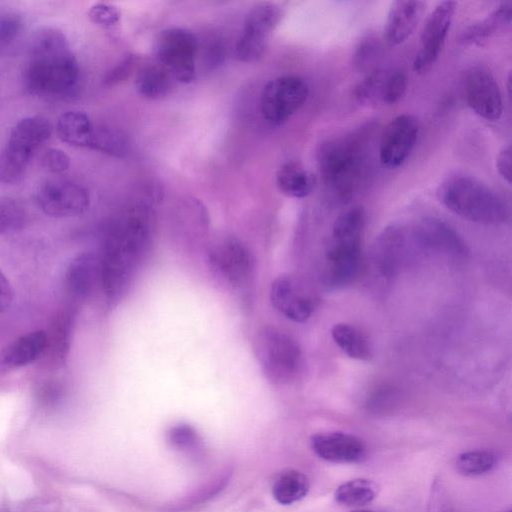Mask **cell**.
<instances>
[{
	"instance_id": "obj_1",
	"label": "cell",
	"mask_w": 512,
	"mask_h": 512,
	"mask_svg": "<svg viewBox=\"0 0 512 512\" xmlns=\"http://www.w3.org/2000/svg\"><path fill=\"white\" fill-rule=\"evenodd\" d=\"M151 217L144 205L128 207L107 229L100 260L101 287L109 299L129 287L150 243Z\"/></svg>"
},
{
	"instance_id": "obj_2",
	"label": "cell",
	"mask_w": 512,
	"mask_h": 512,
	"mask_svg": "<svg viewBox=\"0 0 512 512\" xmlns=\"http://www.w3.org/2000/svg\"><path fill=\"white\" fill-rule=\"evenodd\" d=\"M79 80V66L65 35L53 27H43L32 37L25 71L27 89L42 97L71 93Z\"/></svg>"
},
{
	"instance_id": "obj_3",
	"label": "cell",
	"mask_w": 512,
	"mask_h": 512,
	"mask_svg": "<svg viewBox=\"0 0 512 512\" xmlns=\"http://www.w3.org/2000/svg\"><path fill=\"white\" fill-rule=\"evenodd\" d=\"M367 134L353 133L327 139L318 148L322 182L334 198L346 201L365 184L369 170Z\"/></svg>"
},
{
	"instance_id": "obj_4",
	"label": "cell",
	"mask_w": 512,
	"mask_h": 512,
	"mask_svg": "<svg viewBox=\"0 0 512 512\" xmlns=\"http://www.w3.org/2000/svg\"><path fill=\"white\" fill-rule=\"evenodd\" d=\"M365 228V210L353 206L335 220L325 250L322 282L331 290L351 284L362 264V245Z\"/></svg>"
},
{
	"instance_id": "obj_5",
	"label": "cell",
	"mask_w": 512,
	"mask_h": 512,
	"mask_svg": "<svg viewBox=\"0 0 512 512\" xmlns=\"http://www.w3.org/2000/svg\"><path fill=\"white\" fill-rule=\"evenodd\" d=\"M437 198L457 216L470 222L498 225L507 221L509 210L493 189L475 177L454 174L438 186Z\"/></svg>"
},
{
	"instance_id": "obj_6",
	"label": "cell",
	"mask_w": 512,
	"mask_h": 512,
	"mask_svg": "<svg viewBox=\"0 0 512 512\" xmlns=\"http://www.w3.org/2000/svg\"><path fill=\"white\" fill-rule=\"evenodd\" d=\"M253 351L266 378L274 384L291 382L301 369L300 345L277 327L260 328L253 338Z\"/></svg>"
},
{
	"instance_id": "obj_7",
	"label": "cell",
	"mask_w": 512,
	"mask_h": 512,
	"mask_svg": "<svg viewBox=\"0 0 512 512\" xmlns=\"http://www.w3.org/2000/svg\"><path fill=\"white\" fill-rule=\"evenodd\" d=\"M50 135L51 125L47 119L41 116L21 119L12 129L0 155V181L17 182L35 151Z\"/></svg>"
},
{
	"instance_id": "obj_8",
	"label": "cell",
	"mask_w": 512,
	"mask_h": 512,
	"mask_svg": "<svg viewBox=\"0 0 512 512\" xmlns=\"http://www.w3.org/2000/svg\"><path fill=\"white\" fill-rule=\"evenodd\" d=\"M208 258L215 274L233 290L244 293L250 289L254 261L241 240L228 236L217 241L209 248Z\"/></svg>"
},
{
	"instance_id": "obj_9",
	"label": "cell",
	"mask_w": 512,
	"mask_h": 512,
	"mask_svg": "<svg viewBox=\"0 0 512 512\" xmlns=\"http://www.w3.org/2000/svg\"><path fill=\"white\" fill-rule=\"evenodd\" d=\"M196 36L183 28H168L157 38L156 58L174 78L181 83H191L196 77Z\"/></svg>"
},
{
	"instance_id": "obj_10",
	"label": "cell",
	"mask_w": 512,
	"mask_h": 512,
	"mask_svg": "<svg viewBox=\"0 0 512 512\" xmlns=\"http://www.w3.org/2000/svg\"><path fill=\"white\" fill-rule=\"evenodd\" d=\"M308 94V84L299 76L274 78L265 84L261 92V114L270 124L281 125L304 105Z\"/></svg>"
},
{
	"instance_id": "obj_11",
	"label": "cell",
	"mask_w": 512,
	"mask_h": 512,
	"mask_svg": "<svg viewBox=\"0 0 512 512\" xmlns=\"http://www.w3.org/2000/svg\"><path fill=\"white\" fill-rule=\"evenodd\" d=\"M283 16V9L277 4L263 2L254 6L245 18L235 45L237 59L245 63L257 61L264 54L268 39Z\"/></svg>"
},
{
	"instance_id": "obj_12",
	"label": "cell",
	"mask_w": 512,
	"mask_h": 512,
	"mask_svg": "<svg viewBox=\"0 0 512 512\" xmlns=\"http://www.w3.org/2000/svg\"><path fill=\"white\" fill-rule=\"evenodd\" d=\"M456 6L454 1H443L426 18L420 34L419 49L413 60V69L418 74L426 73L436 63L451 27Z\"/></svg>"
},
{
	"instance_id": "obj_13",
	"label": "cell",
	"mask_w": 512,
	"mask_h": 512,
	"mask_svg": "<svg viewBox=\"0 0 512 512\" xmlns=\"http://www.w3.org/2000/svg\"><path fill=\"white\" fill-rule=\"evenodd\" d=\"M273 307L286 318L302 323L307 321L315 308V297L309 285L299 276H278L270 288Z\"/></svg>"
},
{
	"instance_id": "obj_14",
	"label": "cell",
	"mask_w": 512,
	"mask_h": 512,
	"mask_svg": "<svg viewBox=\"0 0 512 512\" xmlns=\"http://www.w3.org/2000/svg\"><path fill=\"white\" fill-rule=\"evenodd\" d=\"M419 133L417 119L410 114H401L391 119L383 129L379 141L378 155L381 165L396 169L404 164L415 147Z\"/></svg>"
},
{
	"instance_id": "obj_15",
	"label": "cell",
	"mask_w": 512,
	"mask_h": 512,
	"mask_svg": "<svg viewBox=\"0 0 512 512\" xmlns=\"http://www.w3.org/2000/svg\"><path fill=\"white\" fill-rule=\"evenodd\" d=\"M40 209L52 217H72L84 213L90 202L87 189L68 180H51L37 192Z\"/></svg>"
},
{
	"instance_id": "obj_16",
	"label": "cell",
	"mask_w": 512,
	"mask_h": 512,
	"mask_svg": "<svg viewBox=\"0 0 512 512\" xmlns=\"http://www.w3.org/2000/svg\"><path fill=\"white\" fill-rule=\"evenodd\" d=\"M408 79L400 69H376L368 73L354 89V97L365 106H390L406 93Z\"/></svg>"
},
{
	"instance_id": "obj_17",
	"label": "cell",
	"mask_w": 512,
	"mask_h": 512,
	"mask_svg": "<svg viewBox=\"0 0 512 512\" xmlns=\"http://www.w3.org/2000/svg\"><path fill=\"white\" fill-rule=\"evenodd\" d=\"M464 93L468 106L487 121L498 120L503 112V101L493 74L484 66L471 67L464 78Z\"/></svg>"
},
{
	"instance_id": "obj_18",
	"label": "cell",
	"mask_w": 512,
	"mask_h": 512,
	"mask_svg": "<svg viewBox=\"0 0 512 512\" xmlns=\"http://www.w3.org/2000/svg\"><path fill=\"white\" fill-rule=\"evenodd\" d=\"M410 240L418 248L455 259L464 258L468 248L461 236L445 222L427 217L412 227Z\"/></svg>"
},
{
	"instance_id": "obj_19",
	"label": "cell",
	"mask_w": 512,
	"mask_h": 512,
	"mask_svg": "<svg viewBox=\"0 0 512 512\" xmlns=\"http://www.w3.org/2000/svg\"><path fill=\"white\" fill-rule=\"evenodd\" d=\"M407 235L402 226L390 225L377 236L371 250V265L377 276L390 280L398 273L406 256Z\"/></svg>"
},
{
	"instance_id": "obj_20",
	"label": "cell",
	"mask_w": 512,
	"mask_h": 512,
	"mask_svg": "<svg viewBox=\"0 0 512 512\" xmlns=\"http://www.w3.org/2000/svg\"><path fill=\"white\" fill-rule=\"evenodd\" d=\"M310 444L319 458L333 463H356L366 455L365 443L359 437L344 432L314 434Z\"/></svg>"
},
{
	"instance_id": "obj_21",
	"label": "cell",
	"mask_w": 512,
	"mask_h": 512,
	"mask_svg": "<svg viewBox=\"0 0 512 512\" xmlns=\"http://www.w3.org/2000/svg\"><path fill=\"white\" fill-rule=\"evenodd\" d=\"M100 280V260L90 252L79 254L69 264L64 287L67 294L76 301L85 300L92 295Z\"/></svg>"
},
{
	"instance_id": "obj_22",
	"label": "cell",
	"mask_w": 512,
	"mask_h": 512,
	"mask_svg": "<svg viewBox=\"0 0 512 512\" xmlns=\"http://www.w3.org/2000/svg\"><path fill=\"white\" fill-rule=\"evenodd\" d=\"M46 346L45 330L21 335L0 351V374L17 370L41 359Z\"/></svg>"
},
{
	"instance_id": "obj_23",
	"label": "cell",
	"mask_w": 512,
	"mask_h": 512,
	"mask_svg": "<svg viewBox=\"0 0 512 512\" xmlns=\"http://www.w3.org/2000/svg\"><path fill=\"white\" fill-rule=\"evenodd\" d=\"M422 1H395L392 3L385 22V40L390 46L406 41L415 30L425 11Z\"/></svg>"
},
{
	"instance_id": "obj_24",
	"label": "cell",
	"mask_w": 512,
	"mask_h": 512,
	"mask_svg": "<svg viewBox=\"0 0 512 512\" xmlns=\"http://www.w3.org/2000/svg\"><path fill=\"white\" fill-rule=\"evenodd\" d=\"M512 18V2H501L484 19L467 25L459 35L462 45H480L492 36L508 28Z\"/></svg>"
},
{
	"instance_id": "obj_25",
	"label": "cell",
	"mask_w": 512,
	"mask_h": 512,
	"mask_svg": "<svg viewBox=\"0 0 512 512\" xmlns=\"http://www.w3.org/2000/svg\"><path fill=\"white\" fill-rule=\"evenodd\" d=\"M74 321V310L59 312L47 333V346L43 355L49 365L58 366L65 362L70 348V339Z\"/></svg>"
},
{
	"instance_id": "obj_26",
	"label": "cell",
	"mask_w": 512,
	"mask_h": 512,
	"mask_svg": "<svg viewBox=\"0 0 512 512\" xmlns=\"http://www.w3.org/2000/svg\"><path fill=\"white\" fill-rule=\"evenodd\" d=\"M278 189L291 198L308 196L316 185L315 176L296 161L282 164L276 173Z\"/></svg>"
},
{
	"instance_id": "obj_27",
	"label": "cell",
	"mask_w": 512,
	"mask_h": 512,
	"mask_svg": "<svg viewBox=\"0 0 512 512\" xmlns=\"http://www.w3.org/2000/svg\"><path fill=\"white\" fill-rule=\"evenodd\" d=\"M175 83L171 74L158 62L143 66L136 74L135 86L139 95L157 100L167 96Z\"/></svg>"
},
{
	"instance_id": "obj_28",
	"label": "cell",
	"mask_w": 512,
	"mask_h": 512,
	"mask_svg": "<svg viewBox=\"0 0 512 512\" xmlns=\"http://www.w3.org/2000/svg\"><path fill=\"white\" fill-rule=\"evenodd\" d=\"M95 125L90 118L81 111H67L63 113L56 125L59 138L76 147L89 148Z\"/></svg>"
},
{
	"instance_id": "obj_29",
	"label": "cell",
	"mask_w": 512,
	"mask_h": 512,
	"mask_svg": "<svg viewBox=\"0 0 512 512\" xmlns=\"http://www.w3.org/2000/svg\"><path fill=\"white\" fill-rule=\"evenodd\" d=\"M331 336L350 358L361 361H368L372 358L371 343L357 327L348 323H337L331 328Z\"/></svg>"
},
{
	"instance_id": "obj_30",
	"label": "cell",
	"mask_w": 512,
	"mask_h": 512,
	"mask_svg": "<svg viewBox=\"0 0 512 512\" xmlns=\"http://www.w3.org/2000/svg\"><path fill=\"white\" fill-rule=\"evenodd\" d=\"M378 490V485L370 479H352L336 488L334 499L341 505L364 506L377 497Z\"/></svg>"
},
{
	"instance_id": "obj_31",
	"label": "cell",
	"mask_w": 512,
	"mask_h": 512,
	"mask_svg": "<svg viewBox=\"0 0 512 512\" xmlns=\"http://www.w3.org/2000/svg\"><path fill=\"white\" fill-rule=\"evenodd\" d=\"M309 487V479L304 473L291 470L283 473L276 480L273 496L278 503L289 505L304 498Z\"/></svg>"
},
{
	"instance_id": "obj_32",
	"label": "cell",
	"mask_w": 512,
	"mask_h": 512,
	"mask_svg": "<svg viewBox=\"0 0 512 512\" xmlns=\"http://www.w3.org/2000/svg\"><path fill=\"white\" fill-rule=\"evenodd\" d=\"M127 136L116 128L95 126L89 148L115 157H123L128 151Z\"/></svg>"
},
{
	"instance_id": "obj_33",
	"label": "cell",
	"mask_w": 512,
	"mask_h": 512,
	"mask_svg": "<svg viewBox=\"0 0 512 512\" xmlns=\"http://www.w3.org/2000/svg\"><path fill=\"white\" fill-rule=\"evenodd\" d=\"M496 465V456L489 450H473L459 454L454 462L455 470L462 476H480Z\"/></svg>"
},
{
	"instance_id": "obj_34",
	"label": "cell",
	"mask_w": 512,
	"mask_h": 512,
	"mask_svg": "<svg viewBox=\"0 0 512 512\" xmlns=\"http://www.w3.org/2000/svg\"><path fill=\"white\" fill-rule=\"evenodd\" d=\"M26 222L25 210L14 201H0V234L20 230Z\"/></svg>"
},
{
	"instance_id": "obj_35",
	"label": "cell",
	"mask_w": 512,
	"mask_h": 512,
	"mask_svg": "<svg viewBox=\"0 0 512 512\" xmlns=\"http://www.w3.org/2000/svg\"><path fill=\"white\" fill-rule=\"evenodd\" d=\"M380 45L373 37H366L356 49L354 54V65L360 71L370 69L379 56Z\"/></svg>"
},
{
	"instance_id": "obj_36",
	"label": "cell",
	"mask_w": 512,
	"mask_h": 512,
	"mask_svg": "<svg viewBox=\"0 0 512 512\" xmlns=\"http://www.w3.org/2000/svg\"><path fill=\"white\" fill-rule=\"evenodd\" d=\"M88 17L93 23L98 25L112 26L118 23L121 17V12L114 5L97 3L90 8Z\"/></svg>"
},
{
	"instance_id": "obj_37",
	"label": "cell",
	"mask_w": 512,
	"mask_h": 512,
	"mask_svg": "<svg viewBox=\"0 0 512 512\" xmlns=\"http://www.w3.org/2000/svg\"><path fill=\"white\" fill-rule=\"evenodd\" d=\"M42 163L51 173H62L70 167V158L62 150L50 148L42 156Z\"/></svg>"
},
{
	"instance_id": "obj_38",
	"label": "cell",
	"mask_w": 512,
	"mask_h": 512,
	"mask_svg": "<svg viewBox=\"0 0 512 512\" xmlns=\"http://www.w3.org/2000/svg\"><path fill=\"white\" fill-rule=\"evenodd\" d=\"M137 63V58L130 55L111 69L104 77V83L108 86L118 84L128 78Z\"/></svg>"
},
{
	"instance_id": "obj_39",
	"label": "cell",
	"mask_w": 512,
	"mask_h": 512,
	"mask_svg": "<svg viewBox=\"0 0 512 512\" xmlns=\"http://www.w3.org/2000/svg\"><path fill=\"white\" fill-rule=\"evenodd\" d=\"M21 29V20L16 15L0 16V45L12 41Z\"/></svg>"
},
{
	"instance_id": "obj_40",
	"label": "cell",
	"mask_w": 512,
	"mask_h": 512,
	"mask_svg": "<svg viewBox=\"0 0 512 512\" xmlns=\"http://www.w3.org/2000/svg\"><path fill=\"white\" fill-rule=\"evenodd\" d=\"M511 152V145L507 144L500 149L496 157V169L508 184H511Z\"/></svg>"
},
{
	"instance_id": "obj_41",
	"label": "cell",
	"mask_w": 512,
	"mask_h": 512,
	"mask_svg": "<svg viewBox=\"0 0 512 512\" xmlns=\"http://www.w3.org/2000/svg\"><path fill=\"white\" fill-rule=\"evenodd\" d=\"M13 300V290L9 280L0 271V314L5 312Z\"/></svg>"
},
{
	"instance_id": "obj_42",
	"label": "cell",
	"mask_w": 512,
	"mask_h": 512,
	"mask_svg": "<svg viewBox=\"0 0 512 512\" xmlns=\"http://www.w3.org/2000/svg\"><path fill=\"white\" fill-rule=\"evenodd\" d=\"M171 438L179 445L190 444L195 439V433L191 427L180 425L171 431Z\"/></svg>"
},
{
	"instance_id": "obj_43",
	"label": "cell",
	"mask_w": 512,
	"mask_h": 512,
	"mask_svg": "<svg viewBox=\"0 0 512 512\" xmlns=\"http://www.w3.org/2000/svg\"><path fill=\"white\" fill-rule=\"evenodd\" d=\"M61 395V387L58 383H45L39 390V398L45 402L55 401Z\"/></svg>"
},
{
	"instance_id": "obj_44",
	"label": "cell",
	"mask_w": 512,
	"mask_h": 512,
	"mask_svg": "<svg viewBox=\"0 0 512 512\" xmlns=\"http://www.w3.org/2000/svg\"><path fill=\"white\" fill-rule=\"evenodd\" d=\"M511 81H512L511 72H509L508 76H507V82H506V90H507V95L509 98L511 97Z\"/></svg>"
},
{
	"instance_id": "obj_45",
	"label": "cell",
	"mask_w": 512,
	"mask_h": 512,
	"mask_svg": "<svg viewBox=\"0 0 512 512\" xmlns=\"http://www.w3.org/2000/svg\"><path fill=\"white\" fill-rule=\"evenodd\" d=\"M351 512H373V511H370V510H354V511H351Z\"/></svg>"
},
{
	"instance_id": "obj_46",
	"label": "cell",
	"mask_w": 512,
	"mask_h": 512,
	"mask_svg": "<svg viewBox=\"0 0 512 512\" xmlns=\"http://www.w3.org/2000/svg\"><path fill=\"white\" fill-rule=\"evenodd\" d=\"M505 512H511V510H507V511H505Z\"/></svg>"
}]
</instances>
